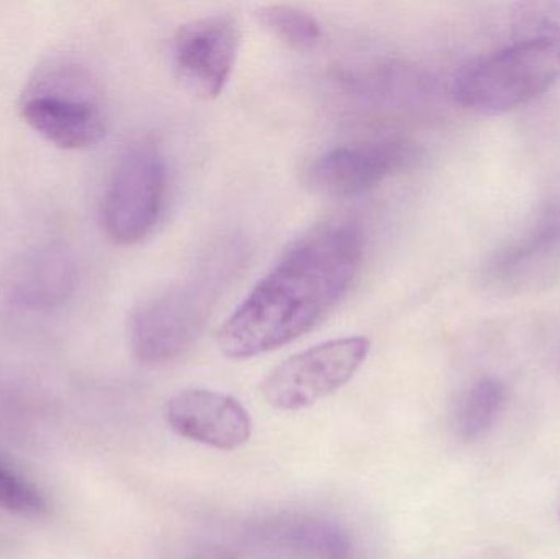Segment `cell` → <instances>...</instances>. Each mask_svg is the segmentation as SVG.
Here are the masks:
<instances>
[{
    "instance_id": "30bf717a",
    "label": "cell",
    "mask_w": 560,
    "mask_h": 559,
    "mask_svg": "<svg viewBox=\"0 0 560 559\" xmlns=\"http://www.w3.org/2000/svg\"><path fill=\"white\" fill-rule=\"evenodd\" d=\"M560 278V199L552 200L536 219L499 252L483 269L490 288L506 294L546 288Z\"/></svg>"
},
{
    "instance_id": "2e32d148",
    "label": "cell",
    "mask_w": 560,
    "mask_h": 559,
    "mask_svg": "<svg viewBox=\"0 0 560 559\" xmlns=\"http://www.w3.org/2000/svg\"><path fill=\"white\" fill-rule=\"evenodd\" d=\"M0 508L23 517H36L46 509L42 492L0 462Z\"/></svg>"
},
{
    "instance_id": "9c48e42d",
    "label": "cell",
    "mask_w": 560,
    "mask_h": 559,
    "mask_svg": "<svg viewBox=\"0 0 560 559\" xmlns=\"http://www.w3.org/2000/svg\"><path fill=\"white\" fill-rule=\"evenodd\" d=\"M240 43L242 32L233 16L209 15L180 26L173 46L180 85L200 101L219 97L232 78Z\"/></svg>"
},
{
    "instance_id": "5b68a950",
    "label": "cell",
    "mask_w": 560,
    "mask_h": 559,
    "mask_svg": "<svg viewBox=\"0 0 560 559\" xmlns=\"http://www.w3.org/2000/svg\"><path fill=\"white\" fill-rule=\"evenodd\" d=\"M166 184V161L158 144L131 143L115 163L102 197L105 235L120 246L143 242L160 222Z\"/></svg>"
},
{
    "instance_id": "277c9868",
    "label": "cell",
    "mask_w": 560,
    "mask_h": 559,
    "mask_svg": "<svg viewBox=\"0 0 560 559\" xmlns=\"http://www.w3.org/2000/svg\"><path fill=\"white\" fill-rule=\"evenodd\" d=\"M19 107L25 124L59 150L94 147L107 128L97 82L71 59L39 68L23 89Z\"/></svg>"
},
{
    "instance_id": "8fae6325",
    "label": "cell",
    "mask_w": 560,
    "mask_h": 559,
    "mask_svg": "<svg viewBox=\"0 0 560 559\" xmlns=\"http://www.w3.org/2000/svg\"><path fill=\"white\" fill-rule=\"evenodd\" d=\"M166 420L184 439L223 452L242 449L253 433L252 417L235 397L207 389L171 397Z\"/></svg>"
},
{
    "instance_id": "9a60e30c",
    "label": "cell",
    "mask_w": 560,
    "mask_h": 559,
    "mask_svg": "<svg viewBox=\"0 0 560 559\" xmlns=\"http://www.w3.org/2000/svg\"><path fill=\"white\" fill-rule=\"evenodd\" d=\"M259 20L268 32L299 51H310L322 39V25L312 13L290 5H266Z\"/></svg>"
},
{
    "instance_id": "7c38bea8",
    "label": "cell",
    "mask_w": 560,
    "mask_h": 559,
    "mask_svg": "<svg viewBox=\"0 0 560 559\" xmlns=\"http://www.w3.org/2000/svg\"><path fill=\"white\" fill-rule=\"evenodd\" d=\"M255 540L275 559H358L349 535L328 519H275L256 532Z\"/></svg>"
},
{
    "instance_id": "52a82bcc",
    "label": "cell",
    "mask_w": 560,
    "mask_h": 559,
    "mask_svg": "<svg viewBox=\"0 0 560 559\" xmlns=\"http://www.w3.org/2000/svg\"><path fill=\"white\" fill-rule=\"evenodd\" d=\"M78 279V266L65 246H33L0 271V307L23 317L55 314L74 298Z\"/></svg>"
},
{
    "instance_id": "5bb4252c",
    "label": "cell",
    "mask_w": 560,
    "mask_h": 559,
    "mask_svg": "<svg viewBox=\"0 0 560 559\" xmlns=\"http://www.w3.org/2000/svg\"><path fill=\"white\" fill-rule=\"evenodd\" d=\"M505 397V386L499 380L486 377L472 384L457 407V435L463 440H476L486 435L502 412Z\"/></svg>"
},
{
    "instance_id": "7a4b0ae2",
    "label": "cell",
    "mask_w": 560,
    "mask_h": 559,
    "mask_svg": "<svg viewBox=\"0 0 560 559\" xmlns=\"http://www.w3.org/2000/svg\"><path fill=\"white\" fill-rule=\"evenodd\" d=\"M513 42L459 69L454 101L495 115L532 104L560 81V0L516 3Z\"/></svg>"
},
{
    "instance_id": "ba28073f",
    "label": "cell",
    "mask_w": 560,
    "mask_h": 559,
    "mask_svg": "<svg viewBox=\"0 0 560 559\" xmlns=\"http://www.w3.org/2000/svg\"><path fill=\"white\" fill-rule=\"evenodd\" d=\"M417 158V148L404 138L342 144L319 154L310 164L306 183L322 196L349 199L407 170Z\"/></svg>"
},
{
    "instance_id": "e0dca14e",
    "label": "cell",
    "mask_w": 560,
    "mask_h": 559,
    "mask_svg": "<svg viewBox=\"0 0 560 559\" xmlns=\"http://www.w3.org/2000/svg\"><path fill=\"white\" fill-rule=\"evenodd\" d=\"M180 559H240L235 551L223 547H203L199 550L190 551Z\"/></svg>"
},
{
    "instance_id": "6da1fadb",
    "label": "cell",
    "mask_w": 560,
    "mask_h": 559,
    "mask_svg": "<svg viewBox=\"0 0 560 559\" xmlns=\"http://www.w3.org/2000/svg\"><path fill=\"white\" fill-rule=\"evenodd\" d=\"M361 259V230L352 222L306 233L222 325L220 351L230 360H248L308 334L345 298Z\"/></svg>"
},
{
    "instance_id": "3957f363",
    "label": "cell",
    "mask_w": 560,
    "mask_h": 559,
    "mask_svg": "<svg viewBox=\"0 0 560 559\" xmlns=\"http://www.w3.org/2000/svg\"><path fill=\"white\" fill-rule=\"evenodd\" d=\"M242 261L240 243H222L194 275L141 302L128 328L135 357L143 363L163 364L190 350Z\"/></svg>"
},
{
    "instance_id": "8992f818",
    "label": "cell",
    "mask_w": 560,
    "mask_h": 559,
    "mask_svg": "<svg viewBox=\"0 0 560 559\" xmlns=\"http://www.w3.org/2000/svg\"><path fill=\"white\" fill-rule=\"evenodd\" d=\"M369 351L371 340L359 335L300 351L265 377L262 397L282 412L306 409L346 386L368 360Z\"/></svg>"
},
{
    "instance_id": "4fadbf2b",
    "label": "cell",
    "mask_w": 560,
    "mask_h": 559,
    "mask_svg": "<svg viewBox=\"0 0 560 559\" xmlns=\"http://www.w3.org/2000/svg\"><path fill=\"white\" fill-rule=\"evenodd\" d=\"M352 97L382 107L417 108L433 101L434 84L420 69L400 62H368L339 74Z\"/></svg>"
}]
</instances>
